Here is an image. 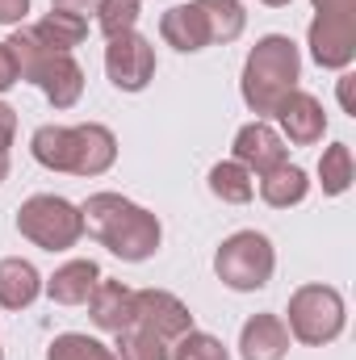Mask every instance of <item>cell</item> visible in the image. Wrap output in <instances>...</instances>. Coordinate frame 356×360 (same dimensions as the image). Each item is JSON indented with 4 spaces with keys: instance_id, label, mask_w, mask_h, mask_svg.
Segmentation results:
<instances>
[{
    "instance_id": "obj_1",
    "label": "cell",
    "mask_w": 356,
    "mask_h": 360,
    "mask_svg": "<svg viewBox=\"0 0 356 360\" xmlns=\"http://www.w3.org/2000/svg\"><path fill=\"white\" fill-rule=\"evenodd\" d=\"M80 214H84V231L126 264L151 260L164 243L160 218L122 193H89V201H80Z\"/></svg>"
},
{
    "instance_id": "obj_2",
    "label": "cell",
    "mask_w": 356,
    "mask_h": 360,
    "mask_svg": "<svg viewBox=\"0 0 356 360\" xmlns=\"http://www.w3.org/2000/svg\"><path fill=\"white\" fill-rule=\"evenodd\" d=\"M30 155L46 172H68V176H105L117 164V139L101 122L80 126H38L30 139Z\"/></svg>"
},
{
    "instance_id": "obj_3",
    "label": "cell",
    "mask_w": 356,
    "mask_h": 360,
    "mask_svg": "<svg viewBox=\"0 0 356 360\" xmlns=\"http://www.w3.org/2000/svg\"><path fill=\"white\" fill-rule=\"evenodd\" d=\"M302 80V51L289 34H265L248 59H243V76H239V92L243 105L256 117H272V109L298 89Z\"/></svg>"
},
{
    "instance_id": "obj_4",
    "label": "cell",
    "mask_w": 356,
    "mask_h": 360,
    "mask_svg": "<svg viewBox=\"0 0 356 360\" xmlns=\"http://www.w3.org/2000/svg\"><path fill=\"white\" fill-rule=\"evenodd\" d=\"M8 51H13V63H17V76L25 84H38L42 96L55 105V109H72L80 96H84V68L76 63V55H59L51 51L34 25H17L13 38H8Z\"/></svg>"
},
{
    "instance_id": "obj_5",
    "label": "cell",
    "mask_w": 356,
    "mask_h": 360,
    "mask_svg": "<svg viewBox=\"0 0 356 360\" xmlns=\"http://www.w3.org/2000/svg\"><path fill=\"white\" fill-rule=\"evenodd\" d=\"M285 327L298 344L306 348H323L331 340L344 335V323H348V306H344V293L336 285H323V281H310V285H298L289 293V310H285Z\"/></svg>"
},
{
    "instance_id": "obj_6",
    "label": "cell",
    "mask_w": 356,
    "mask_h": 360,
    "mask_svg": "<svg viewBox=\"0 0 356 360\" xmlns=\"http://www.w3.org/2000/svg\"><path fill=\"white\" fill-rule=\"evenodd\" d=\"M17 231L42 252H72L84 239V214L68 197L55 193H34L17 210Z\"/></svg>"
},
{
    "instance_id": "obj_7",
    "label": "cell",
    "mask_w": 356,
    "mask_h": 360,
    "mask_svg": "<svg viewBox=\"0 0 356 360\" xmlns=\"http://www.w3.org/2000/svg\"><path fill=\"white\" fill-rule=\"evenodd\" d=\"M272 272H276V248L260 231H235L214 252V276L235 293L265 289L272 281Z\"/></svg>"
},
{
    "instance_id": "obj_8",
    "label": "cell",
    "mask_w": 356,
    "mask_h": 360,
    "mask_svg": "<svg viewBox=\"0 0 356 360\" xmlns=\"http://www.w3.org/2000/svg\"><path fill=\"white\" fill-rule=\"evenodd\" d=\"M105 76L117 92H143L155 80V46L139 30L105 38Z\"/></svg>"
},
{
    "instance_id": "obj_9",
    "label": "cell",
    "mask_w": 356,
    "mask_h": 360,
    "mask_svg": "<svg viewBox=\"0 0 356 360\" xmlns=\"http://www.w3.org/2000/svg\"><path fill=\"white\" fill-rule=\"evenodd\" d=\"M310 59L327 72H348L356 59V13H314L306 30Z\"/></svg>"
},
{
    "instance_id": "obj_10",
    "label": "cell",
    "mask_w": 356,
    "mask_h": 360,
    "mask_svg": "<svg viewBox=\"0 0 356 360\" xmlns=\"http://www.w3.org/2000/svg\"><path fill=\"white\" fill-rule=\"evenodd\" d=\"M134 323L147 327L151 335H160L168 348L177 344L184 331H193V314L168 289H134Z\"/></svg>"
},
{
    "instance_id": "obj_11",
    "label": "cell",
    "mask_w": 356,
    "mask_h": 360,
    "mask_svg": "<svg viewBox=\"0 0 356 360\" xmlns=\"http://www.w3.org/2000/svg\"><path fill=\"white\" fill-rule=\"evenodd\" d=\"M272 117H276V134L285 139V143H293V147H314V143H323V134H327V109H323V101L314 96V92H302L293 89L276 109H272Z\"/></svg>"
},
{
    "instance_id": "obj_12",
    "label": "cell",
    "mask_w": 356,
    "mask_h": 360,
    "mask_svg": "<svg viewBox=\"0 0 356 360\" xmlns=\"http://www.w3.org/2000/svg\"><path fill=\"white\" fill-rule=\"evenodd\" d=\"M231 151H235L231 160H235V164H243L252 176H265V172H272L276 164H285V160H289L285 139L276 134V126H268L265 117H256V122L239 126V134H235Z\"/></svg>"
},
{
    "instance_id": "obj_13",
    "label": "cell",
    "mask_w": 356,
    "mask_h": 360,
    "mask_svg": "<svg viewBox=\"0 0 356 360\" xmlns=\"http://www.w3.org/2000/svg\"><path fill=\"white\" fill-rule=\"evenodd\" d=\"M289 344H293V335H289L285 319L272 314V310L252 314L243 323V331H239V356L243 360H285Z\"/></svg>"
},
{
    "instance_id": "obj_14",
    "label": "cell",
    "mask_w": 356,
    "mask_h": 360,
    "mask_svg": "<svg viewBox=\"0 0 356 360\" xmlns=\"http://www.w3.org/2000/svg\"><path fill=\"white\" fill-rule=\"evenodd\" d=\"M84 306H89L92 327H96V331L117 335V331H126V327L134 323V289H130V285H122V281L101 276V281H96V289H92V297L84 302Z\"/></svg>"
},
{
    "instance_id": "obj_15",
    "label": "cell",
    "mask_w": 356,
    "mask_h": 360,
    "mask_svg": "<svg viewBox=\"0 0 356 360\" xmlns=\"http://www.w3.org/2000/svg\"><path fill=\"white\" fill-rule=\"evenodd\" d=\"M96 281H101L96 260H68L42 281V293L55 306H84L92 297V289H96Z\"/></svg>"
},
{
    "instance_id": "obj_16",
    "label": "cell",
    "mask_w": 356,
    "mask_h": 360,
    "mask_svg": "<svg viewBox=\"0 0 356 360\" xmlns=\"http://www.w3.org/2000/svg\"><path fill=\"white\" fill-rule=\"evenodd\" d=\"M160 38L180 51V55H197V51H205L210 46V30H205V17H201V8L189 0V4H172V8H164V17H160Z\"/></svg>"
},
{
    "instance_id": "obj_17",
    "label": "cell",
    "mask_w": 356,
    "mask_h": 360,
    "mask_svg": "<svg viewBox=\"0 0 356 360\" xmlns=\"http://www.w3.org/2000/svg\"><path fill=\"white\" fill-rule=\"evenodd\" d=\"M42 293V272L21 256L0 260V310H30Z\"/></svg>"
},
{
    "instance_id": "obj_18",
    "label": "cell",
    "mask_w": 356,
    "mask_h": 360,
    "mask_svg": "<svg viewBox=\"0 0 356 360\" xmlns=\"http://www.w3.org/2000/svg\"><path fill=\"white\" fill-rule=\"evenodd\" d=\"M260 197H265V205L272 210H289V205H302L306 197H310V176L298 168V164H276L272 172L260 176Z\"/></svg>"
},
{
    "instance_id": "obj_19",
    "label": "cell",
    "mask_w": 356,
    "mask_h": 360,
    "mask_svg": "<svg viewBox=\"0 0 356 360\" xmlns=\"http://www.w3.org/2000/svg\"><path fill=\"white\" fill-rule=\"evenodd\" d=\"M193 4H197L201 17H205L210 46H214V42L227 46V42H235V38L248 30V8H243V0H193Z\"/></svg>"
},
{
    "instance_id": "obj_20",
    "label": "cell",
    "mask_w": 356,
    "mask_h": 360,
    "mask_svg": "<svg viewBox=\"0 0 356 360\" xmlns=\"http://www.w3.org/2000/svg\"><path fill=\"white\" fill-rule=\"evenodd\" d=\"M34 34H38L51 51L72 55V51L89 38V21H84V17H76V13H59V8H51V13L34 25Z\"/></svg>"
},
{
    "instance_id": "obj_21",
    "label": "cell",
    "mask_w": 356,
    "mask_h": 360,
    "mask_svg": "<svg viewBox=\"0 0 356 360\" xmlns=\"http://www.w3.org/2000/svg\"><path fill=\"white\" fill-rule=\"evenodd\" d=\"M210 193L218 197V201H227V205H248L252 197H256V176L243 168V164H235V160H222V164H214L210 168Z\"/></svg>"
},
{
    "instance_id": "obj_22",
    "label": "cell",
    "mask_w": 356,
    "mask_h": 360,
    "mask_svg": "<svg viewBox=\"0 0 356 360\" xmlns=\"http://www.w3.org/2000/svg\"><path fill=\"white\" fill-rule=\"evenodd\" d=\"M352 147L348 143H331L327 151H323V160H319V184H323V193L327 197H344L348 188H352Z\"/></svg>"
},
{
    "instance_id": "obj_23",
    "label": "cell",
    "mask_w": 356,
    "mask_h": 360,
    "mask_svg": "<svg viewBox=\"0 0 356 360\" xmlns=\"http://www.w3.org/2000/svg\"><path fill=\"white\" fill-rule=\"evenodd\" d=\"M46 360H117L109 344H101L96 335H84V331H63L51 340L46 348Z\"/></svg>"
},
{
    "instance_id": "obj_24",
    "label": "cell",
    "mask_w": 356,
    "mask_h": 360,
    "mask_svg": "<svg viewBox=\"0 0 356 360\" xmlns=\"http://www.w3.org/2000/svg\"><path fill=\"white\" fill-rule=\"evenodd\" d=\"M113 356H117V360H168V344H164L160 335H151L147 327L130 323L126 331H117Z\"/></svg>"
},
{
    "instance_id": "obj_25",
    "label": "cell",
    "mask_w": 356,
    "mask_h": 360,
    "mask_svg": "<svg viewBox=\"0 0 356 360\" xmlns=\"http://www.w3.org/2000/svg\"><path fill=\"white\" fill-rule=\"evenodd\" d=\"M168 360H231V352H227V344L218 335L193 327V331H184L177 344L168 348Z\"/></svg>"
},
{
    "instance_id": "obj_26",
    "label": "cell",
    "mask_w": 356,
    "mask_h": 360,
    "mask_svg": "<svg viewBox=\"0 0 356 360\" xmlns=\"http://www.w3.org/2000/svg\"><path fill=\"white\" fill-rule=\"evenodd\" d=\"M139 13H143V0H101L96 25H101L105 38H113V34L134 30V25H139Z\"/></svg>"
},
{
    "instance_id": "obj_27",
    "label": "cell",
    "mask_w": 356,
    "mask_h": 360,
    "mask_svg": "<svg viewBox=\"0 0 356 360\" xmlns=\"http://www.w3.org/2000/svg\"><path fill=\"white\" fill-rule=\"evenodd\" d=\"M17 139V109L8 101H0V151H8Z\"/></svg>"
},
{
    "instance_id": "obj_28",
    "label": "cell",
    "mask_w": 356,
    "mask_h": 360,
    "mask_svg": "<svg viewBox=\"0 0 356 360\" xmlns=\"http://www.w3.org/2000/svg\"><path fill=\"white\" fill-rule=\"evenodd\" d=\"M13 84H21V76H17V63H13L8 42H0V96L13 89Z\"/></svg>"
},
{
    "instance_id": "obj_29",
    "label": "cell",
    "mask_w": 356,
    "mask_h": 360,
    "mask_svg": "<svg viewBox=\"0 0 356 360\" xmlns=\"http://www.w3.org/2000/svg\"><path fill=\"white\" fill-rule=\"evenodd\" d=\"M25 13H30V0H0V25H21L25 21Z\"/></svg>"
},
{
    "instance_id": "obj_30",
    "label": "cell",
    "mask_w": 356,
    "mask_h": 360,
    "mask_svg": "<svg viewBox=\"0 0 356 360\" xmlns=\"http://www.w3.org/2000/svg\"><path fill=\"white\" fill-rule=\"evenodd\" d=\"M51 8H59V13H76V17H84V21H89V13L96 17L101 0H51Z\"/></svg>"
},
{
    "instance_id": "obj_31",
    "label": "cell",
    "mask_w": 356,
    "mask_h": 360,
    "mask_svg": "<svg viewBox=\"0 0 356 360\" xmlns=\"http://www.w3.org/2000/svg\"><path fill=\"white\" fill-rule=\"evenodd\" d=\"M352 80H356L352 72H340V109L356 117V105H352Z\"/></svg>"
},
{
    "instance_id": "obj_32",
    "label": "cell",
    "mask_w": 356,
    "mask_h": 360,
    "mask_svg": "<svg viewBox=\"0 0 356 360\" xmlns=\"http://www.w3.org/2000/svg\"><path fill=\"white\" fill-rule=\"evenodd\" d=\"M314 13H356V0H310Z\"/></svg>"
},
{
    "instance_id": "obj_33",
    "label": "cell",
    "mask_w": 356,
    "mask_h": 360,
    "mask_svg": "<svg viewBox=\"0 0 356 360\" xmlns=\"http://www.w3.org/2000/svg\"><path fill=\"white\" fill-rule=\"evenodd\" d=\"M8 172H13V155H8V151H0V184L8 180Z\"/></svg>"
},
{
    "instance_id": "obj_34",
    "label": "cell",
    "mask_w": 356,
    "mask_h": 360,
    "mask_svg": "<svg viewBox=\"0 0 356 360\" xmlns=\"http://www.w3.org/2000/svg\"><path fill=\"white\" fill-rule=\"evenodd\" d=\"M260 4H268V8H285V4H293V0H260Z\"/></svg>"
},
{
    "instance_id": "obj_35",
    "label": "cell",
    "mask_w": 356,
    "mask_h": 360,
    "mask_svg": "<svg viewBox=\"0 0 356 360\" xmlns=\"http://www.w3.org/2000/svg\"><path fill=\"white\" fill-rule=\"evenodd\" d=\"M0 360H4V348H0Z\"/></svg>"
}]
</instances>
